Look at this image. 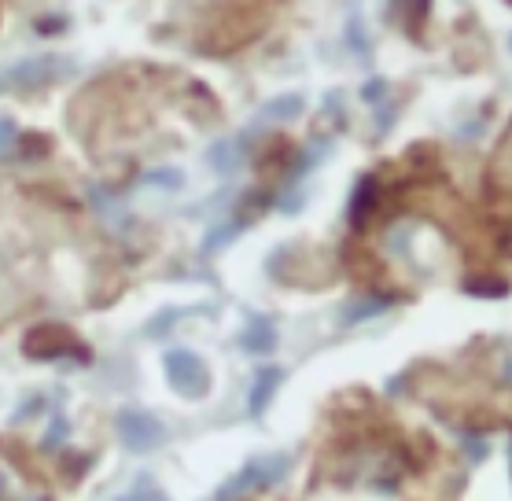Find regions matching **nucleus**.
Returning a JSON list of instances; mask_svg holds the SVG:
<instances>
[{
  "label": "nucleus",
  "mask_w": 512,
  "mask_h": 501,
  "mask_svg": "<svg viewBox=\"0 0 512 501\" xmlns=\"http://www.w3.org/2000/svg\"><path fill=\"white\" fill-rule=\"evenodd\" d=\"M118 435H122V443H126L133 454H144V450H152V446L163 443L166 428L152 413L126 409V413H118Z\"/></svg>",
  "instance_id": "nucleus-1"
},
{
  "label": "nucleus",
  "mask_w": 512,
  "mask_h": 501,
  "mask_svg": "<svg viewBox=\"0 0 512 501\" xmlns=\"http://www.w3.org/2000/svg\"><path fill=\"white\" fill-rule=\"evenodd\" d=\"M166 373L185 395H203L207 391V365L199 362V354H192V350H170L166 354Z\"/></svg>",
  "instance_id": "nucleus-2"
},
{
  "label": "nucleus",
  "mask_w": 512,
  "mask_h": 501,
  "mask_svg": "<svg viewBox=\"0 0 512 501\" xmlns=\"http://www.w3.org/2000/svg\"><path fill=\"white\" fill-rule=\"evenodd\" d=\"M509 45H512V37H509Z\"/></svg>",
  "instance_id": "nucleus-7"
},
{
  "label": "nucleus",
  "mask_w": 512,
  "mask_h": 501,
  "mask_svg": "<svg viewBox=\"0 0 512 501\" xmlns=\"http://www.w3.org/2000/svg\"><path fill=\"white\" fill-rule=\"evenodd\" d=\"M15 140V126L12 122H4V126H0V148H4V144H12Z\"/></svg>",
  "instance_id": "nucleus-6"
},
{
  "label": "nucleus",
  "mask_w": 512,
  "mask_h": 501,
  "mask_svg": "<svg viewBox=\"0 0 512 501\" xmlns=\"http://www.w3.org/2000/svg\"><path fill=\"white\" fill-rule=\"evenodd\" d=\"M277 380H280L277 369H266V373L258 376V391H255V398H251V409H255V413H262V406H266V398L273 395Z\"/></svg>",
  "instance_id": "nucleus-5"
},
{
  "label": "nucleus",
  "mask_w": 512,
  "mask_h": 501,
  "mask_svg": "<svg viewBox=\"0 0 512 501\" xmlns=\"http://www.w3.org/2000/svg\"><path fill=\"white\" fill-rule=\"evenodd\" d=\"M63 70L67 67H63L59 59H30V63L0 70V89H4V85H41V82H48V78H59Z\"/></svg>",
  "instance_id": "nucleus-3"
},
{
  "label": "nucleus",
  "mask_w": 512,
  "mask_h": 501,
  "mask_svg": "<svg viewBox=\"0 0 512 501\" xmlns=\"http://www.w3.org/2000/svg\"><path fill=\"white\" fill-rule=\"evenodd\" d=\"M240 343H244L251 354H262V350L273 347V328H269V325H251L244 336H240Z\"/></svg>",
  "instance_id": "nucleus-4"
}]
</instances>
